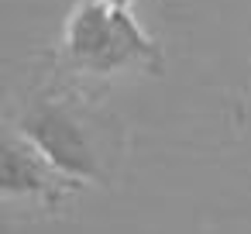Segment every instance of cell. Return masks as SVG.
I'll use <instances>...</instances> for the list:
<instances>
[{
    "mask_svg": "<svg viewBox=\"0 0 251 234\" xmlns=\"http://www.w3.org/2000/svg\"><path fill=\"white\" fill-rule=\"evenodd\" d=\"M62 66L86 76H110L117 69H162V49L127 7L107 0H79L62 31Z\"/></svg>",
    "mask_w": 251,
    "mask_h": 234,
    "instance_id": "6da1fadb",
    "label": "cell"
},
{
    "mask_svg": "<svg viewBox=\"0 0 251 234\" xmlns=\"http://www.w3.org/2000/svg\"><path fill=\"white\" fill-rule=\"evenodd\" d=\"M18 128L76 186L107 176L103 158L110 155V141H107L110 128H107V121H100L76 97H69V93L35 97L21 110Z\"/></svg>",
    "mask_w": 251,
    "mask_h": 234,
    "instance_id": "7a4b0ae2",
    "label": "cell"
},
{
    "mask_svg": "<svg viewBox=\"0 0 251 234\" xmlns=\"http://www.w3.org/2000/svg\"><path fill=\"white\" fill-rule=\"evenodd\" d=\"M73 189L76 182L66 179L18 124L0 128V200L55 207Z\"/></svg>",
    "mask_w": 251,
    "mask_h": 234,
    "instance_id": "3957f363",
    "label": "cell"
},
{
    "mask_svg": "<svg viewBox=\"0 0 251 234\" xmlns=\"http://www.w3.org/2000/svg\"><path fill=\"white\" fill-rule=\"evenodd\" d=\"M107 4H114V7H127L131 0H107Z\"/></svg>",
    "mask_w": 251,
    "mask_h": 234,
    "instance_id": "277c9868",
    "label": "cell"
}]
</instances>
